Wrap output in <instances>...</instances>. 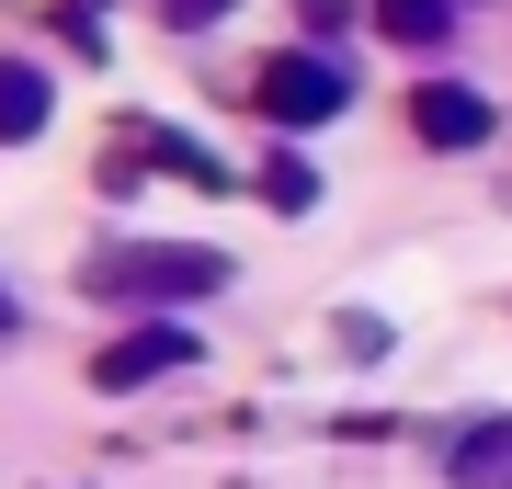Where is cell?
I'll return each mask as SVG.
<instances>
[{"label":"cell","instance_id":"obj_4","mask_svg":"<svg viewBox=\"0 0 512 489\" xmlns=\"http://www.w3.org/2000/svg\"><path fill=\"white\" fill-rule=\"evenodd\" d=\"M410 137L421 148H490L501 137V114H490V91H467V80H410Z\"/></svg>","mask_w":512,"mask_h":489},{"label":"cell","instance_id":"obj_8","mask_svg":"<svg viewBox=\"0 0 512 489\" xmlns=\"http://www.w3.org/2000/svg\"><path fill=\"white\" fill-rule=\"evenodd\" d=\"M251 194H262V205H274V217H308V205H319V171H308V160H296V148H274V160H262V171H251Z\"/></svg>","mask_w":512,"mask_h":489},{"label":"cell","instance_id":"obj_9","mask_svg":"<svg viewBox=\"0 0 512 489\" xmlns=\"http://www.w3.org/2000/svg\"><path fill=\"white\" fill-rule=\"evenodd\" d=\"M148 12H160V23H171V35H205V23H228V12H239V0H148Z\"/></svg>","mask_w":512,"mask_h":489},{"label":"cell","instance_id":"obj_1","mask_svg":"<svg viewBox=\"0 0 512 489\" xmlns=\"http://www.w3.org/2000/svg\"><path fill=\"white\" fill-rule=\"evenodd\" d=\"M80 296L137 308V319H183L194 296H228V251H205V239H103L80 262Z\"/></svg>","mask_w":512,"mask_h":489},{"label":"cell","instance_id":"obj_2","mask_svg":"<svg viewBox=\"0 0 512 489\" xmlns=\"http://www.w3.org/2000/svg\"><path fill=\"white\" fill-rule=\"evenodd\" d=\"M239 103H251L262 126H285V137H319L330 114H353V69L330 46H274V57H251Z\"/></svg>","mask_w":512,"mask_h":489},{"label":"cell","instance_id":"obj_6","mask_svg":"<svg viewBox=\"0 0 512 489\" xmlns=\"http://www.w3.org/2000/svg\"><path fill=\"white\" fill-rule=\"evenodd\" d=\"M444 478L456 489H512V421H467L456 455H444Z\"/></svg>","mask_w":512,"mask_h":489},{"label":"cell","instance_id":"obj_10","mask_svg":"<svg viewBox=\"0 0 512 489\" xmlns=\"http://www.w3.org/2000/svg\"><path fill=\"white\" fill-rule=\"evenodd\" d=\"M353 12H365V0H296V23H308V35H342Z\"/></svg>","mask_w":512,"mask_h":489},{"label":"cell","instance_id":"obj_3","mask_svg":"<svg viewBox=\"0 0 512 489\" xmlns=\"http://www.w3.org/2000/svg\"><path fill=\"white\" fill-rule=\"evenodd\" d=\"M194 319H137V330H114V342L92 353V387L103 399H137V387H160V376H194Z\"/></svg>","mask_w":512,"mask_h":489},{"label":"cell","instance_id":"obj_7","mask_svg":"<svg viewBox=\"0 0 512 489\" xmlns=\"http://www.w3.org/2000/svg\"><path fill=\"white\" fill-rule=\"evenodd\" d=\"M365 23L387 46H444L456 35V0H365Z\"/></svg>","mask_w":512,"mask_h":489},{"label":"cell","instance_id":"obj_11","mask_svg":"<svg viewBox=\"0 0 512 489\" xmlns=\"http://www.w3.org/2000/svg\"><path fill=\"white\" fill-rule=\"evenodd\" d=\"M12 330H23V296H12V285H0V342H12Z\"/></svg>","mask_w":512,"mask_h":489},{"label":"cell","instance_id":"obj_5","mask_svg":"<svg viewBox=\"0 0 512 489\" xmlns=\"http://www.w3.org/2000/svg\"><path fill=\"white\" fill-rule=\"evenodd\" d=\"M46 114H57V80L35 69V57L0 46V148H35V137H46Z\"/></svg>","mask_w":512,"mask_h":489}]
</instances>
